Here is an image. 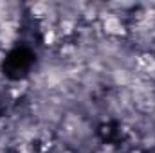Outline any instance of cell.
<instances>
[{
    "label": "cell",
    "instance_id": "1",
    "mask_svg": "<svg viewBox=\"0 0 155 153\" xmlns=\"http://www.w3.org/2000/svg\"><path fill=\"white\" fill-rule=\"evenodd\" d=\"M105 29H107L108 33L117 34V33H123V24L117 20L116 16H110V18H107V20H105Z\"/></svg>",
    "mask_w": 155,
    "mask_h": 153
}]
</instances>
